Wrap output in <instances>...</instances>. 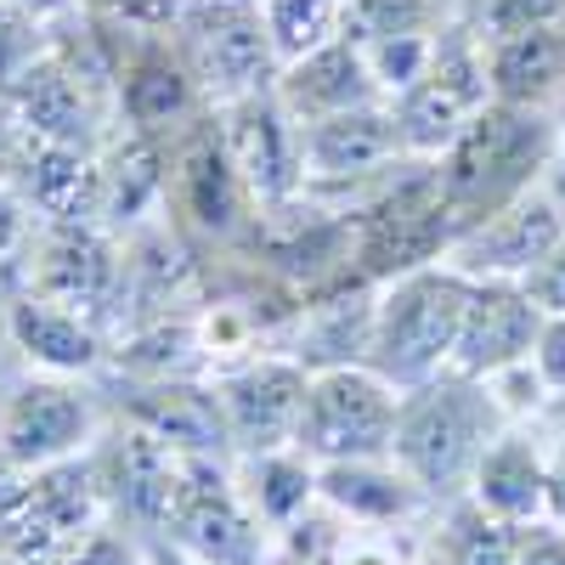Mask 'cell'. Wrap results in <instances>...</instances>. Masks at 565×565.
Segmentation results:
<instances>
[{
    "label": "cell",
    "instance_id": "1",
    "mask_svg": "<svg viewBox=\"0 0 565 565\" xmlns=\"http://www.w3.org/2000/svg\"><path fill=\"white\" fill-rule=\"evenodd\" d=\"M503 407L492 402L487 380L469 373H436L413 391H402V413H396V441L391 458L407 476L430 492V503H452L469 492L476 458L487 452V441L503 430Z\"/></svg>",
    "mask_w": 565,
    "mask_h": 565
},
{
    "label": "cell",
    "instance_id": "2",
    "mask_svg": "<svg viewBox=\"0 0 565 565\" xmlns=\"http://www.w3.org/2000/svg\"><path fill=\"white\" fill-rule=\"evenodd\" d=\"M554 125L543 108H521V103H487L476 119L458 130V141L436 159L441 170V193L452 204L458 232L476 226L481 215L503 210L509 199H521L526 186L543 181L548 159H554Z\"/></svg>",
    "mask_w": 565,
    "mask_h": 565
},
{
    "label": "cell",
    "instance_id": "3",
    "mask_svg": "<svg viewBox=\"0 0 565 565\" xmlns=\"http://www.w3.org/2000/svg\"><path fill=\"white\" fill-rule=\"evenodd\" d=\"M469 306V277L447 260L413 266L391 282H380V306H373V345L367 367L391 380L396 391H413L424 380L452 367L458 328Z\"/></svg>",
    "mask_w": 565,
    "mask_h": 565
},
{
    "label": "cell",
    "instance_id": "4",
    "mask_svg": "<svg viewBox=\"0 0 565 565\" xmlns=\"http://www.w3.org/2000/svg\"><path fill=\"white\" fill-rule=\"evenodd\" d=\"M108 514L90 452L45 469H0V565H52Z\"/></svg>",
    "mask_w": 565,
    "mask_h": 565
},
{
    "label": "cell",
    "instance_id": "5",
    "mask_svg": "<svg viewBox=\"0 0 565 565\" xmlns=\"http://www.w3.org/2000/svg\"><path fill=\"white\" fill-rule=\"evenodd\" d=\"M7 282L40 300H57L108 334L125 311V238L97 221H34L23 249L7 260Z\"/></svg>",
    "mask_w": 565,
    "mask_h": 565
},
{
    "label": "cell",
    "instance_id": "6",
    "mask_svg": "<svg viewBox=\"0 0 565 565\" xmlns=\"http://www.w3.org/2000/svg\"><path fill=\"white\" fill-rule=\"evenodd\" d=\"M108 391L68 373H12L0 380V469H45L85 458L108 430Z\"/></svg>",
    "mask_w": 565,
    "mask_h": 565
},
{
    "label": "cell",
    "instance_id": "7",
    "mask_svg": "<svg viewBox=\"0 0 565 565\" xmlns=\"http://www.w3.org/2000/svg\"><path fill=\"white\" fill-rule=\"evenodd\" d=\"M164 215L181 226L186 244L199 249H232L244 244L255 221L249 181L226 153V136L215 125V108H204L193 125L164 136Z\"/></svg>",
    "mask_w": 565,
    "mask_h": 565
},
{
    "label": "cell",
    "instance_id": "8",
    "mask_svg": "<svg viewBox=\"0 0 565 565\" xmlns=\"http://www.w3.org/2000/svg\"><path fill=\"white\" fill-rule=\"evenodd\" d=\"M153 543L186 554L193 565H266V554L277 548V537L255 521L238 487H232V458H193V452L175 469Z\"/></svg>",
    "mask_w": 565,
    "mask_h": 565
},
{
    "label": "cell",
    "instance_id": "9",
    "mask_svg": "<svg viewBox=\"0 0 565 565\" xmlns=\"http://www.w3.org/2000/svg\"><path fill=\"white\" fill-rule=\"evenodd\" d=\"M492 103V79H487V34L469 23H447L436 40V63L424 68V79L391 103L396 130H402V153L407 159H441L458 130Z\"/></svg>",
    "mask_w": 565,
    "mask_h": 565
},
{
    "label": "cell",
    "instance_id": "10",
    "mask_svg": "<svg viewBox=\"0 0 565 565\" xmlns=\"http://www.w3.org/2000/svg\"><path fill=\"white\" fill-rule=\"evenodd\" d=\"M396 413H402V391L391 380H380L367 362H356V367H322V373H311L295 447L306 458H317V463L391 458Z\"/></svg>",
    "mask_w": 565,
    "mask_h": 565
},
{
    "label": "cell",
    "instance_id": "11",
    "mask_svg": "<svg viewBox=\"0 0 565 565\" xmlns=\"http://www.w3.org/2000/svg\"><path fill=\"white\" fill-rule=\"evenodd\" d=\"M175 40H181V57L193 68L210 108L238 103L277 79V52H271L266 18L249 0H186L175 18Z\"/></svg>",
    "mask_w": 565,
    "mask_h": 565
},
{
    "label": "cell",
    "instance_id": "12",
    "mask_svg": "<svg viewBox=\"0 0 565 565\" xmlns=\"http://www.w3.org/2000/svg\"><path fill=\"white\" fill-rule=\"evenodd\" d=\"M215 125L226 136V153L249 181L255 210L295 204L306 193V159H300V125L277 103V79L266 90H249L238 103H221Z\"/></svg>",
    "mask_w": 565,
    "mask_h": 565
},
{
    "label": "cell",
    "instance_id": "13",
    "mask_svg": "<svg viewBox=\"0 0 565 565\" xmlns=\"http://www.w3.org/2000/svg\"><path fill=\"white\" fill-rule=\"evenodd\" d=\"M306 391H311V367H300L289 351H260L238 367L215 373V396H221V413H226L232 458L266 452V447H295Z\"/></svg>",
    "mask_w": 565,
    "mask_h": 565
},
{
    "label": "cell",
    "instance_id": "14",
    "mask_svg": "<svg viewBox=\"0 0 565 565\" xmlns=\"http://www.w3.org/2000/svg\"><path fill=\"white\" fill-rule=\"evenodd\" d=\"M565 238V210L543 193V181L526 186L521 199H509L503 210L481 215L476 226H463L458 238L447 244V266L463 271L469 282H487V277H503V282H526V271Z\"/></svg>",
    "mask_w": 565,
    "mask_h": 565
},
{
    "label": "cell",
    "instance_id": "15",
    "mask_svg": "<svg viewBox=\"0 0 565 565\" xmlns=\"http://www.w3.org/2000/svg\"><path fill=\"white\" fill-rule=\"evenodd\" d=\"M0 334L18 351L23 367L34 373H68V380H97L108 373L114 334L103 322H90L57 300H40L29 289H7L0 300Z\"/></svg>",
    "mask_w": 565,
    "mask_h": 565
},
{
    "label": "cell",
    "instance_id": "16",
    "mask_svg": "<svg viewBox=\"0 0 565 565\" xmlns=\"http://www.w3.org/2000/svg\"><path fill=\"white\" fill-rule=\"evenodd\" d=\"M108 407L148 436H159L175 452L193 458H232L226 413L215 396V380H114Z\"/></svg>",
    "mask_w": 565,
    "mask_h": 565
},
{
    "label": "cell",
    "instance_id": "17",
    "mask_svg": "<svg viewBox=\"0 0 565 565\" xmlns=\"http://www.w3.org/2000/svg\"><path fill=\"white\" fill-rule=\"evenodd\" d=\"M543 311L532 306L526 282H469V306H463V328H458V351H452V373L469 380H492V373L526 362L537 345Z\"/></svg>",
    "mask_w": 565,
    "mask_h": 565
},
{
    "label": "cell",
    "instance_id": "18",
    "mask_svg": "<svg viewBox=\"0 0 565 565\" xmlns=\"http://www.w3.org/2000/svg\"><path fill=\"white\" fill-rule=\"evenodd\" d=\"M543 487H548V436L543 424H503V430L487 441V452L476 458V476H469V492L487 514L509 526H537L543 521Z\"/></svg>",
    "mask_w": 565,
    "mask_h": 565
},
{
    "label": "cell",
    "instance_id": "19",
    "mask_svg": "<svg viewBox=\"0 0 565 565\" xmlns=\"http://www.w3.org/2000/svg\"><path fill=\"white\" fill-rule=\"evenodd\" d=\"M322 503L362 526H430L436 503L396 458H351V463H317Z\"/></svg>",
    "mask_w": 565,
    "mask_h": 565
},
{
    "label": "cell",
    "instance_id": "20",
    "mask_svg": "<svg viewBox=\"0 0 565 565\" xmlns=\"http://www.w3.org/2000/svg\"><path fill=\"white\" fill-rule=\"evenodd\" d=\"M277 103L295 114V125H317V119H334V114L385 103V97L367 74L362 45L351 34H340V40H328L317 52L277 68Z\"/></svg>",
    "mask_w": 565,
    "mask_h": 565
},
{
    "label": "cell",
    "instance_id": "21",
    "mask_svg": "<svg viewBox=\"0 0 565 565\" xmlns=\"http://www.w3.org/2000/svg\"><path fill=\"white\" fill-rule=\"evenodd\" d=\"M487 79L498 103L548 108L565 85V18L487 34Z\"/></svg>",
    "mask_w": 565,
    "mask_h": 565
},
{
    "label": "cell",
    "instance_id": "22",
    "mask_svg": "<svg viewBox=\"0 0 565 565\" xmlns=\"http://www.w3.org/2000/svg\"><path fill=\"white\" fill-rule=\"evenodd\" d=\"M232 487L249 503V514L282 537L306 509L322 503L317 492V458H306L300 447H266V452H238L232 458Z\"/></svg>",
    "mask_w": 565,
    "mask_h": 565
},
{
    "label": "cell",
    "instance_id": "23",
    "mask_svg": "<svg viewBox=\"0 0 565 565\" xmlns=\"http://www.w3.org/2000/svg\"><path fill=\"white\" fill-rule=\"evenodd\" d=\"M436 565H521V526L487 514L476 498H452L430 521Z\"/></svg>",
    "mask_w": 565,
    "mask_h": 565
},
{
    "label": "cell",
    "instance_id": "24",
    "mask_svg": "<svg viewBox=\"0 0 565 565\" xmlns=\"http://www.w3.org/2000/svg\"><path fill=\"white\" fill-rule=\"evenodd\" d=\"M260 18H266L271 52L282 68V63L317 52V45L340 40L345 18H351V0H260Z\"/></svg>",
    "mask_w": 565,
    "mask_h": 565
},
{
    "label": "cell",
    "instance_id": "25",
    "mask_svg": "<svg viewBox=\"0 0 565 565\" xmlns=\"http://www.w3.org/2000/svg\"><path fill=\"white\" fill-rule=\"evenodd\" d=\"M447 29V23H441ZM441 29H413V34H380V40H356L362 57H367V74L380 85V97L396 103L402 90H413L424 79V68L436 63V40Z\"/></svg>",
    "mask_w": 565,
    "mask_h": 565
},
{
    "label": "cell",
    "instance_id": "26",
    "mask_svg": "<svg viewBox=\"0 0 565 565\" xmlns=\"http://www.w3.org/2000/svg\"><path fill=\"white\" fill-rule=\"evenodd\" d=\"M447 0H351L345 34L351 40H380V34H413V29H441Z\"/></svg>",
    "mask_w": 565,
    "mask_h": 565
},
{
    "label": "cell",
    "instance_id": "27",
    "mask_svg": "<svg viewBox=\"0 0 565 565\" xmlns=\"http://www.w3.org/2000/svg\"><path fill=\"white\" fill-rule=\"evenodd\" d=\"M141 554H148V537L130 532L119 514H108L103 526H90L68 554H57L52 565H141Z\"/></svg>",
    "mask_w": 565,
    "mask_h": 565
},
{
    "label": "cell",
    "instance_id": "28",
    "mask_svg": "<svg viewBox=\"0 0 565 565\" xmlns=\"http://www.w3.org/2000/svg\"><path fill=\"white\" fill-rule=\"evenodd\" d=\"M79 7L119 29H175L186 0H79Z\"/></svg>",
    "mask_w": 565,
    "mask_h": 565
},
{
    "label": "cell",
    "instance_id": "29",
    "mask_svg": "<svg viewBox=\"0 0 565 565\" xmlns=\"http://www.w3.org/2000/svg\"><path fill=\"white\" fill-rule=\"evenodd\" d=\"M526 295L543 317H565V238L526 271Z\"/></svg>",
    "mask_w": 565,
    "mask_h": 565
},
{
    "label": "cell",
    "instance_id": "30",
    "mask_svg": "<svg viewBox=\"0 0 565 565\" xmlns=\"http://www.w3.org/2000/svg\"><path fill=\"white\" fill-rule=\"evenodd\" d=\"M532 367L543 373V385L554 396H565V317H543L537 345H532Z\"/></svg>",
    "mask_w": 565,
    "mask_h": 565
},
{
    "label": "cell",
    "instance_id": "31",
    "mask_svg": "<svg viewBox=\"0 0 565 565\" xmlns=\"http://www.w3.org/2000/svg\"><path fill=\"white\" fill-rule=\"evenodd\" d=\"M34 232V215H29V204L12 193L7 181H0V266H7L18 249H23V238Z\"/></svg>",
    "mask_w": 565,
    "mask_h": 565
},
{
    "label": "cell",
    "instance_id": "32",
    "mask_svg": "<svg viewBox=\"0 0 565 565\" xmlns=\"http://www.w3.org/2000/svg\"><path fill=\"white\" fill-rule=\"evenodd\" d=\"M548 436V487H543V521L565 532V430H543Z\"/></svg>",
    "mask_w": 565,
    "mask_h": 565
},
{
    "label": "cell",
    "instance_id": "33",
    "mask_svg": "<svg viewBox=\"0 0 565 565\" xmlns=\"http://www.w3.org/2000/svg\"><path fill=\"white\" fill-rule=\"evenodd\" d=\"M521 565H565V532L537 521L521 532Z\"/></svg>",
    "mask_w": 565,
    "mask_h": 565
},
{
    "label": "cell",
    "instance_id": "34",
    "mask_svg": "<svg viewBox=\"0 0 565 565\" xmlns=\"http://www.w3.org/2000/svg\"><path fill=\"white\" fill-rule=\"evenodd\" d=\"M543 193L565 210V148H554V159H548V170H543Z\"/></svg>",
    "mask_w": 565,
    "mask_h": 565
},
{
    "label": "cell",
    "instance_id": "35",
    "mask_svg": "<svg viewBox=\"0 0 565 565\" xmlns=\"http://www.w3.org/2000/svg\"><path fill=\"white\" fill-rule=\"evenodd\" d=\"M141 565H193L186 554H175V548H164V543H153L148 537V554H141Z\"/></svg>",
    "mask_w": 565,
    "mask_h": 565
},
{
    "label": "cell",
    "instance_id": "36",
    "mask_svg": "<svg viewBox=\"0 0 565 565\" xmlns=\"http://www.w3.org/2000/svg\"><path fill=\"white\" fill-rule=\"evenodd\" d=\"M548 114V125H554V141H559V148H565V85H559V97L543 108Z\"/></svg>",
    "mask_w": 565,
    "mask_h": 565
},
{
    "label": "cell",
    "instance_id": "37",
    "mask_svg": "<svg viewBox=\"0 0 565 565\" xmlns=\"http://www.w3.org/2000/svg\"><path fill=\"white\" fill-rule=\"evenodd\" d=\"M537 424H543V430H565V396H554V407H548Z\"/></svg>",
    "mask_w": 565,
    "mask_h": 565
},
{
    "label": "cell",
    "instance_id": "38",
    "mask_svg": "<svg viewBox=\"0 0 565 565\" xmlns=\"http://www.w3.org/2000/svg\"><path fill=\"white\" fill-rule=\"evenodd\" d=\"M266 565H295V559H282V554H277V548H271V554H266Z\"/></svg>",
    "mask_w": 565,
    "mask_h": 565
},
{
    "label": "cell",
    "instance_id": "39",
    "mask_svg": "<svg viewBox=\"0 0 565 565\" xmlns=\"http://www.w3.org/2000/svg\"><path fill=\"white\" fill-rule=\"evenodd\" d=\"M424 565H436V559H430V554H424Z\"/></svg>",
    "mask_w": 565,
    "mask_h": 565
}]
</instances>
